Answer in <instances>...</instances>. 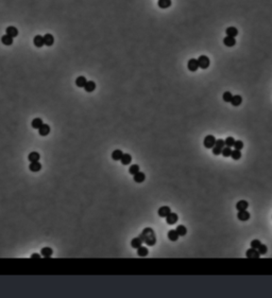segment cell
<instances>
[{"label":"cell","mask_w":272,"mask_h":298,"mask_svg":"<svg viewBox=\"0 0 272 298\" xmlns=\"http://www.w3.org/2000/svg\"><path fill=\"white\" fill-rule=\"evenodd\" d=\"M83 88L85 89L86 92H92L96 89V83L94 81H87Z\"/></svg>","instance_id":"cell-18"},{"label":"cell","mask_w":272,"mask_h":298,"mask_svg":"<svg viewBox=\"0 0 272 298\" xmlns=\"http://www.w3.org/2000/svg\"><path fill=\"white\" fill-rule=\"evenodd\" d=\"M224 147H225V142H224L223 139H218V140H216V143H215V145L213 147V149H212V150H213V154L216 155V156L220 155L221 152H222V149Z\"/></svg>","instance_id":"cell-2"},{"label":"cell","mask_w":272,"mask_h":298,"mask_svg":"<svg viewBox=\"0 0 272 298\" xmlns=\"http://www.w3.org/2000/svg\"><path fill=\"white\" fill-rule=\"evenodd\" d=\"M246 256H247V258H249V259H258L260 255H259L257 249L251 247V248H249L246 252Z\"/></svg>","instance_id":"cell-7"},{"label":"cell","mask_w":272,"mask_h":298,"mask_svg":"<svg viewBox=\"0 0 272 298\" xmlns=\"http://www.w3.org/2000/svg\"><path fill=\"white\" fill-rule=\"evenodd\" d=\"M42 125H43V120H42L40 118L33 119L32 122H31V126H32L33 128H35V130H38Z\"/></svg>","instance_id":"cell-26"},{"label":"cell","mask_w":272,"mask_h":298,"mask_svg":"<svg viewBox=\"0 0 272 298\" xmlns=\"http://www.w3.org/2000/svg\"><path fill=\"white\" fill-rule=\"evenodd\" d=\"M158 4L161 9H167L171 7V0H158Z\"/></svg>","instance_id":"cell-30"},{"label":"cell","mask_w":272,"mask_h":298,"mask_svg":"<svg viewBox=\"0 0 272 298\" xmlns=\"http://www.w3.org/2000/svg\"><path fill=\"white\" fill-rule=\"evenodd\" d=\"M86 82H87V80H86L85 76H78L77 80H75V85L78 86V87H80V88H83V87L85 86Z\"/></svg>","instance_id":"cell-21"},{"label":"cell","mask_w":272,"mask_h":298,"mask_svg":"<svg viewBox=\"0 0 272 298\" xmlns=\"http://www.w3.org/2000/svg\"><path fill=\"white\" fill-rule=\"evenodd\" d=\"M52 254H53V250L52 248H50V247H44V248H42V250H40V255L43 256V257H45V258H50V257L52 256Z\"/></svg>","instance_id":"cell-20"},{"label":"cell","mask_w":272,"mask_h":298,"mask_svg":"<svg viewBox=\"0 0 272 298\" xmlns=\"http://www.w3.org/2000/svg\"><path fill=\"white\" fill-rule=\"evenodd\" d=\"M250 213L247 211V210H241L239 212L237 213V219L239 220V221H243V222H246L248 220L250 219Z\"/></svg>","instance_id":"cell-9"},{"label":"cell","mask_w":272,"mask_h":298,"mask_svg":"<svg viewBox=\"0 0 272 298\" xmlns=\"http://www.w3.org/2000/svg\"><path fill=\"white\" fill-rule=\"evenodd\" d=\"M260 244H262V242H260L259 240H256L255 239V240H253L252 242H251V247H252V248L257 249L259 247V245H260Z\"/></svg>","instance_id":"cell-40"},{"label":"cell","mask_w":272,"mask_h":298,"mask_svg":"<svg viewBox=\"0 0 272 298\" xmlns=\"http://www.w3.org/2000/svg\"><path fill=\"white\" fill-rule=\"evenodd\" d=\"M248 207H249V203L247 202V200H239L238 203L236 204V209L238 211H241V210H247L248 209Z\"/></svg>","instance_id":"cell-19"},{"label":"cell","mask_w":272,"mask_h":298,"mask_svg":"<svg viewBox=\"0 0 272 298\" xmlns=\"http://www.w3.org/2000/svg\"><path fill=\"white\" fill-rule=\"evenodd\" d=\"M122 155H123V153H122L121 150H115V151H113V153H112V159H113V160H120Z\"/></svg>","instance_id":"cell-28"},{"label":"cell","mask_w":272,"mask_h":298,"mask_svg":"<svg viewBox=\"0 0 272 298\" xmlns=\"http://www.w3.org/2000/svg\"><path fill=\"white\" fill-rule=\"evenodd\" d=\"M29 170L31 172H40L42 170V164L40 161H32L29 164Z\"/></svg>","instance_id":"cell-8"},{"label":"cell","mask_w":272,"mask_h":298,"mask_svg":"<svg viewBox=\"0 0 272 298\" xmlns=\"http://www.w3.org/2000/svg\"><path fill=\"white\" fill-rule=\"evenodd\" d=\"M149 254V250H148L147 247H145V246L141 245L140 247H138L137 248V255L139 257H146V256Z\"/></svg>","instance_id":"cell-31"},{"label":"cell","mask_w":272,"mask_h":298,"mask_svg":"<svg viewBox=\"0 0 272 298\" xmlns=\"http://www.w3.org/2000/svg\"><path fill=\"white\" fill-rule=\"evenodd\" d=\"M5 33H7L9 36H11V37H13L14 38V37H17V35H18V30H17V28H15V27L11 26V27H8L7 28Z\"/></svg>","instance_id":"cell-14"},{"label":"cell","mask_w":272,"mask_h":298,"mask_svg":"<svg viewBox=\"0 0 272 298\" xmlns=\"http://www.w3.org/2000/svg\"><path fill=\"white\" fill-rule=\"evenodd\" d=\"M226 33V36H231V37H236L238 35V30L236 28H234V27H229L225 31Z\"/></svg>","instance_id":"cell-22"},{"label":"cell","mask_w":272,"mask_h":298,"mask_svg":"<svg viewBox=\"0 0 272 298\" xmlns=\"http://www.w3.org/2000/svg\"><path fill=\"white\" fill-rule=\"evenodd\" d=\"M33 43H34V46L36 48H42L45 45L44 44V37L42 35H36L33 40Z\"/></svg>","instance_id":"cell-13"},{"label":"cell","mask_w":272,"mask_h":298,"mask_svg":"<svg viewBox=\"0 0 272 298\" xmlns=\"http://www.w3.org/2000/svg\"><path fill=\"white\" fill-rule=\"evenodd\" d=\"M133 176H134V181L137 183H143V181H145V179H146V174L140 172V171H138L137 173L134 174Z\"/></svg>","instance_id":"cell-15"},{"label":"cell","mask_w":272,"mask_h":298,"mask_svg":"<svg viewBox=\"0 0 272 298\" xmlns=\"http://www.w3.org/2000/svg\"><path fill=\"white\" fill-rule=\"evenodd\" d=\"M230 103H231L233 106L237 107V106H239V105L243 103V98H241L239 95H233V98H232V100H231V102H230Z\"/></svg>","instance_id":"cell-17"},{"label":"cell","mask_w":272,"mask_h":298,"mask_svg":"<svg viewBox=\"0 0 272 298\" xmlns=\"http://www.w3.org/2000/svg\"><path fill=\"white\" fill-rule=\"evenodd\" d=\"M231 157H232L234 160H239L240 158H241V153H240L239 150H235V149H234V151L232 150Z\"/></svg>","instance_id":"cell-33"},{"label":"cell","mask_w":272,"mask_h":298,"mask_svg":"<svg viewBox=\"0 0 272 298\" xmlns=\"http://www.w3.org/2000/svg\"><path fill=\"white\" fill-rule=\"evenodd\" d=\"M257 250H258L259 255H265L266 252H268V247H267V245H265V244H260L259 247L257 248Z\"/></svg>","instance_id":"cell-38"},{"label":"cell","mask_w":272,"mask_h":298,"mask_svg":"<svg viewBox=\"0 0 272 298\" xmlns=\"http://www.w3.org/2000/svg\"><path fill=\"white\" fill-rule=\"evenodd\" d=\"M224 142H225V145H226V147H234V143H235V139H234L233 137H231V136H230V137L226 138Z\"/></svg>","instance_id":"cell-37"},{"label":"cell","mask_w":272,"mask_h":298,"mask_svg":"<svg viewBox=\"0 0 272 298\" xmlns=\"http://www.w3.org/2000/svg\"><path fill=\"white\" fill-rule=\"evenodd\" d=\"M44 37V44L48 47H51L54 44V37H53L51 34H45L43 36Z\"/></svg>","instance_id":"cell-12"},{"label":"cell","mask_w":272,"mask_h":298,"mask_svg":"<svg viewBox=\"0 0 272 298\" xmlns=\"http://www.w3.org/2000/svg\"><path fill=\"white\" fill-rule=\"evenodd\" d=\"M197 61H198V64H199V67H200L201 69L208 68V66H210V59H208L206 55H200L197 59Z\"/></svg>","instance_id":"cell-3"},{"label":"cell","mask_w":272,"mask_h":298,"mask_svg":"<svg viewBox=\"0 0 272 298\" xmlns=\"http://www.w3.org/2000/svg\"><path fill=\"white\" fill-rule=\"evenodd\" d=\"M140 238L141 240H143V242H145L147 245L151 246L155 244V236H154L153 230L151 229V228H146V229L143 231V233H141Z\"/></svg>","instance_id":"cell-1"},{"label":"cell","mask_w":272,"mask_h":298,"mask_svg":"<svg viewBox=\"0 0 272 298\" xmlns=\"http://www.w3.org/2000/svg\"><path fill=\"white\" fill-rule=\"evenodd\" d=\"M215 143H216V138L214 137L213 135H207V136H205V138H204V140H203V144L206 149H213Z\"/></svg>","instance_id":"cell-4"},{"label":"cell","mask_w":272,"mask_h":298,"mask_svg":"<svg viewBox=\"0 0 272 298\" xmlns=\"http://www.w3.org/2000/svg\"><path fill=\"white\" fill-rule=\"evenodd\" d=\"M234 149L235 150H239L241 151L243 149V142L241 140H235V143H234Z\"/></svg>","instance_id":"cell-39"},{"label":"cell","mask_w":272,"mask_h":298,"mask_svg":"<svg viewBox=\"0 0 272 298\" xmlns=\"http://www.w3.org/2000/svg\"><path fill=\"white\" fill-rule=\"evenodd\" d=\"M1 43L3 44V45H5V46H11V45L13 44V37H11V36H9L8 34H5V35H3L1 37Z\"/></svg>","instance_id":"cell-24"},{"label":"cell","mask_w":272,"mask_h":298,"mask_svg":"<svg viewBox=\"0 0 272 298\" xmlns=\"http://www.w3.org/2000/svg\"><path fill=\"white\" fill-rule=\"evenodd\" d=\"M177 220H179V216L174 212H170L166 216V222H167L168 225H174L177 222Z\"/></svg>","instance_id":"cell-6"},{"label":"cell","mask_w":272,"mask_h":298,"mask_svg":"<svg viewBox=\"0 0 272 298\" xmlns=\"http://www.w3.org/2000/svg\"><path fill=\"white\" fill-rule=\"evenodd\" d=\"M167 236H168V239L170 240V241H172V242H175V241H177V239H179V235H177V233L174 229L169 230Z\"/></svg>","instance_id":"cell-27"},{"label":"cell","mask_w":272,"mask_h":298,"mask_svg":"<svg viewBox=\"0 0 272 298\" xmlns=\"http://www.w3.org/2000/svg\"><path fill=\"white\" fill-rule=\"evenodd\" d=\"M40 158V155L37 153V152H31L29 155H28V160L30 162H32V161H38Z\"/></svg>","instance_id":"cell-25"},{"label":"cell","mask_w":272,"mask_h":298,"mask_svg":"<svg viewBox=\"0 0 272 298\" xmlns=\"http://www.w3.org/2000/svg\"><path fill=\"white\" fill-rule=\"evenodd\" d=\"M187 68L188 70L191 72H195L197 71L198 69H199V64H198V61L196 59H191L188 61L187 63Z\"/></svg>","instance_id":"cell-5"},{"label":"cell","mask_w":272,"mask_h":298,"mask_svg":"<svg viewBox=\"0 0 272 298\" xmlns=\"http://www.w3.org/2000/svg\"><path fill=\"white\" fill-rule=\"evenodd\" d=\"M42 256L40 255H38V254H33L32 256H31V259H40Z\"/></svg>","instance_id":"cell-41"},{"label":"cell","mask_w":272,"mask_h":298,"mask_svg":"<svg viewBox=\"0 0 272 298\" xmlns=\"http://www.w3.org/2000/svg\"><path fill=\"white\" fill-rule=\"evenodd\" d=\"M175 231L177 233L179 237H183V236H185V235L187 233L186 227L184 226V225H179V226L177 227V229H175Z\"/></svg>","instance_id":"cell-32"},{"label":"cell","mask_w":272,"mask_h":298,"mask_svg":"<svg viewBox=\"0 0 272 298\" xmlns=\"http://www.w3.org/2000/svg\"><path fill=\"white\" fill-rule=\"evenodd\" d=\"M140 170L139 169V166L138 164H132L131 167L129 168V173L131 174V175H134L138 172V171Z\"/></svg>","instance_id":"cell-35"},{"label":"cell","mask_w":272,"mask_h":298,"mask_svg":"<svg viewBox=\"0 0 272 298\" xmlns=\"http://www.w3.org/2000/svg\"><path fill=\"white\" fill-rule=\"evenodd\" d=\"M49 133H50V126L48 124L43 123V125L38 128V134H40V136H47Z\"/></svg>","instance_id":"cell-16"},{"label":"cell","mask_w":272,"mask_h":298,"mask_svg":"<svg viewBox=\"0 0 272 298\" xmlns=\"http://www.w3.org/2000/svg\"><path fill=\"white\" fill-rule=\"evenodd\" d=\"M120 161H121V164H123V166H128L132 161V156L130 154H123L121 159H120Z\"/></svg>","instance_id":"cell-29"},{"label":"cell","mask_w":272,"mask_h":298,"mask_svg":"<svg viewBox=\"0 0 272 298\" xmlns=\"http://www.w3.org/2000/svg\"><path fill=\"white\" fill-rule=\"evenodd\" d=\"M143 245V240H141L140 237H138V238H134V239L131 241V246L133 248H136L137 249L138 247H140Z\"/></svg>","instance_id":"cell-23"},{"label":"cell","mask_w":272,"mask_h":298,"mask_svg":"<svg viewBox=\"0 0 272 298\" xmlns=\"http://www.w3.org/2000/svg\"><path fill=\"white\" fill-rule=\"evenodd\" d=\"M232 98H233V95H232V93H231L230 91H225V92H224V93L222 95L223 101H224V102H227V103H230V102H231Z\"/></svg>","instance_id":"cell-36"},{"label":"cell","mask_w":272,"mask_h":298,"mask_svg":"<svg viewBox=\"0 0 272 298\" xmlns=\"http://www.w3.org/2000/svg\"><path fill=\"white\" fill-rule=\"evenodd\" d=\"M223 44L226 47H234L236 45V40L235 37H231V36H226L223 38Z\"/></svg>","instance_id":"cell-11"},{"label":"cell","mask_w":272,"mask_h":298,"mask_svg":"<svg viewBox=\"0 0 272 298\" xmlns=\"http://www.w3.org/2000/svg\"><path fill=\"white\" fill-rule=\"evenodd\" d=\"M231 153H232V149L230 147H224L222 149V152H221V155L223 157H231Z\"/></svg>","instance_id":"cell-34"},{"label":"cell","mask_w":272,"mask_h":298,"mask_svg":"<svg viewBox=\"0 0 272 298\" xmlns=\"http://www.w3.org/2000/svg\"><path fill=\"white\" fill-rule=\"evenodd\" d=\"M170 212H171V209H170V207H168V206H162L158 211V216H161V218H166Z\"/></svg>","instance_id":"cell-10"}]
</instances>
